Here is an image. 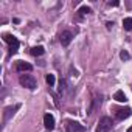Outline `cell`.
Instances as JSON below:
<instances>
[{"label": "cell", "instance_id": "cell-2", "mask_svg": "<svg viewBox=\"0 0 132 132\" xmlns=\"http://www.w3.org/2000/svg\"><path fill=\"white\" fill-rule=\"evenodd\" d=\"M19 82H20V86H23V87H27L30 90H34L36 89V79L31 75H20Z\"/></svg>", "mask_w": 132, "mask_h": 132}, {"label": "cell", "instance_id": "cell-18", "mask_svg": "<svg viewBox=\"0 0 132 132\" xmlns=\"http://www.w3.org/2000/svg\"><path fill=\"white\" fill-rule=\"evenodd\" d=\"M127 132H132V126H130V127H129V129H127Z\"/></svg>", "mask_w": 132, "mask_h": 132}, {"label": "cell", "instance_id": "cell-6", "mask_svg": "<svg viewBox=\"0 0 132 132\" xmlns=\"http://www.w3.org/2000/svg\"><path fill=\"white\" fill-rule=\"evenodd\" d=\"M72 39H73L72 31H62V34H61V44H62L64 47H67V45L72 42Z\"/></svg>", "mask_w": 132, "mask_h": 132}, {"label": "cell", "instance_id": "cell-10", "mask_svg": "<svg viewBox=\"0 0 132 132\" xmlns=\"http://www.w3.org/2000/svg\"><path fill=\"white\" fill-rule=\"evenodd\" d=\"M44 53H45V48L42 45H37V47H33L31 48V54L33 56H42Z\"/></svg>", "mask_w": 132, "mask_h": 132}, {"label": "cell", "instance_id": "cell-4", "mask_svg": "<svg viewBox=\"0 0 132 132\" xmlns=\"http://www.w3.org/2000/svg\"><path fill=\"white\" fill-rule=\"evenodd\" d=\"M44 124L47 130H53L54 129V117L51 113H45L44 115Z\"/></svg>", "mask_w": 132, "mask_h": 132}, {"label": "cell", "instance_id": "cell-9", "mask_svg": "<svg viewBox=\"0 0 132 132\" xmlns=\"http://www.w3.org/2000/svg\"><path fill=\"white\" fill-rule=\"evenodd\" d=\"M113 100L118 101V103H126V101H127V98H126V95H124L123 90H117L115 95H113Z\"/></svg>", "mask_w": 132, "mask_h": 132}, {"label": "cell", "instance_id": "cell-17", "mask_svg": "<svg viewBox=\"0 0 132 132\" xmlns=\"http://www.w3.org/2000/svg\"><path fill=\"white\" fill-rule=\"evenodd\" d=\"M107 5H109V6H118V5H120V2H109Z\"/></svg>", "mask_w": 132, "mask_h": 132}, {"label": "cell", "instance_id": "cell-7", "mask_svg": "<svg viewBox=\"0 0 132 132\" xmlns=\"http://www.w3.org/2000/svg\"><path fill=\"white\" fill-rule=\"evenodd\" d=\"M130 113H132L130 107L118 109V110H117V118H118V120H126V118H129V117H130Z\"/></svg>", "mask_w": 132, "mask_h": 132}, {"label": "cell", "instance_id": "cell-13", "mask_svg": "<svg viewBox=\"0 0 132 132\" xmlns=\"http://www.w3.org/2000/svg\"><path fill=\"white\" fill-rule=\"evenodd\" d=\"M45 81H47V84L51 87V86H54L56 78H54V75H51V73H50V75H47V76H45Z\"/></svg>", "mask_w": 132, "mask_h": 132}, {"label": "cell", "instance_id": "cell-5", "mask_svg": "<svg viewBox=\"0 0 132 132\" xmlns=\"http://www.w3.org/2000/svg\"><path fill=\"white\" fill-rule=\"evenodd\" d=\"M16 70H17V72H31V70H33V65L28 64V62L19 61V62L16 64Z\"/></svg>", "mask_w": 132, "mask_h": 132}, {"label": "cell", "instance_id": "cell-14", "mask_svg": "<svg viewBox=\"0 0 132 132\" xmlns=\"http://www.w3.org/2000/svg\"><path fill=\"white\" fill-rule=\"evenodd\" d=\"M78 13H79V16H84V14H89V13H90V8H89V6H81V8L78 10Z\"/></svg>", "mask_w": 132, "mask_h": 132}, {"label": "cell", "instance_id": "cell-1", "mask_svg": "<svg viewBox=\"0 0 132 132\" xmlns=\"http://www.w3.org/2000/svg\"><path fill=\"white\" fill-rule=\"evenodd\" d=\"M112 118H109V117H103V118H100V121H98V126H96V132H109L110 129H112Z\"/></svg>", "mask_w": 132, "mask_h": 132}, {"label": "cell", "instance_id": "cell-11", "mask_svg": "<svg viewBox=\"0 0 132 132\" xmlns=\"http://www.w3.org/2000/svg\"><path fill=\"white\" fill-rule=\"evenodd\" d=\"M19 107H20L19 104H17V106H14V107H6V109H5V120H8L11 115H14V110H17Z\"/></svg>", "mask_w": 132, "mask_h": 132}, {"label": "cell", "instance_id": "cell-16", "mask_svg": "<svg viewBox=\"0 0 132 132\" xmlns=\"http://www.w3.org/2000/svg\"><path fill=\"white\" fill-rule=\"evenodd\" d=\"M64 87H65V82L61 79V82H59V93H62V92H64Z\"/></svg>", "mask_w": 132, "mask_h": 132}, {"label": "cell", "instance_id": "cell-12", "mask_svg": "<svg viewBox=\"0 0 132 132\" xmlns=\"http://www.w3.org/2000/svg\"><path fill=\"white\" fill-rule=\"evenodd\" d=\"M123 27H124L126 31H130V30H132V19H130V17H126V19L123 20Z\"/></svg>", "mask_w": 132, "mask_h": 132}, {"label": "cell", "instance_id": "cell-8", "mask_svg": "<svg viewBox=\"0 0 132 132\" xmlns=\"http://www.w3.org/2000/svg\"><path fill=\"white\" fill-rule=\"evenodd\" d=\"M69 126H70V130H72V132H86V127H84L82 124L76 123V121H70Z\"/></svg>", "mask_w": 132, "mask_h": 132}, {"label": "cell", "instance_id": "cell-15", "mask_svg": "<svg viewBox=\"0 0 132 132\" xmlns=\"http://www.w3.org/2000/svg\"><path fill=\"white\" fill-rule=\"evenodd\" d=\"M120 57H121V59H123V61H126V59H129V53H127V51H124V50H123V51H121V53H120Z\"/></svg>", "mask_w": 132, "mask_h": 132}, {"label": "cell", "instance_id": "cell-3", "mask_svg": "<svg viewBox=\"0 0 132 132\" xmlns=\"http://www.w3.org/2000/svg\"><path fill=\"white\" fill-rule=\"evenodd\" d=\"M3 40H5L6 44H10V53L14 54V53L17 51V48H19V40H17L14 36H11V34H5V36H3Z\"/></svg>", "mask_w": 132, "mask_h": 132}]
</instances>
